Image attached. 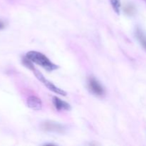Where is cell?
<instances>
[{
  "mask_svg": "<svg viewBox=\"0 0 146 146\" xmlns=\"http://www.w3.org/2000/svg\"><path fill=\"white\" fill-rule=\"evenodd\" d=\"M28 59L32 61V63L41 66L42 68L48 71H52L58 68V66L51 62L44 54L36 51H31L27 53L26 56Z\"/></svg>",
  "mask_w": 146,
  "mask_h": 146,
  "instance_id": "1",
  "label": "cell"
},
{
  "mask_svg": "<svg viewBox=\"0 0 146 146\" xmlns=\"http://www.w3.org/2000/svg\"><path fill=\"white\" fill-rule=\"evenodd\" d=\"M52 102L54 107L58 111H70L71 110V106L68 103L58 98V97H53Z\"/></svg>",
  "mask_w": 146,
  "mask_h": 146,
  "instance_id": "6",
  "label": "cell"
},
{
  "mask_svg": "<svg viewBox=\"0 0 146 146\" xmlns=\"http://www.w3.org/2000/svg\"><path fill=\"white\" fill-rule=\"evenodd\" d=\"M135 36H136L137 39L138 40L141 45L146 51V34H144L143 31H141V29H138L135 31Z\"/></svg>",
  "mask_w": 146,
  "mask_h": 146,
  "instance_id": "7",
  "label": "cell"
},
{
  "mask_svg": "<svg viewBox=\"0 0 146 146\" xmlns=\"http://www.w3.org/2000/svg\"><path fill=\"white\" fill-rule=\"evenodd\" d=\"M144 1H145V3H146V0H144Z\"/></svg>",
  "mask_w": 146,
  "mask_h": 146,
  "instance_id": "10",
  "label": "cell"
},
{
  "mask_svg": "<svg viewBox=\"0 0 146 146\" xmlns=\"http://www.w3.org/2000/svg\"><path fill=\"white\" fill-rule=\"evenodd\" d=\"M31 71H33V73H34L35 76L37 78V79L39 80V81H41V82L42 83V84H44V85L45 86L48 90H50V91H52V92L55 93V94H59V95L64 96H66V91H64V90L61 89V88H58V87L56 86L54 84H52L51 81L46 79L45 77H44V76H43L42 74L38 71V70H36L35 68H34Z\"/></svg>",
  "mask_w": 146,
  "mask_h": 146,
  "instance_id": "2",
  "label": "cell"
},
{
  "mask_svg": "<svg viewBox=\"0 0 146 146\" xmlns=\"http://www.w3.org/2000/svg\"><path fill=\"white\" fill-rule=\"evenodd\" d=\"M41 128L44 131L51 133H62L65 131V127L58 123L52 121H46L41 124Z\"/></svg>",
  "mask_w": 146,
  "mask_h": 146,
  "instance_id": "3",
  "label": "cell"
},
{
  "mask_svg": "<svg viewBox=\"0 0 146 146\" xmlns=\"http://www.w3.org/2000/svg\"><path fill=\"white\" fill-rule=\"evenodd\" d=\"M111 6L117 14H120L121 11V0H110Z\"/></svg>",
  "mask_w": 146,
  "mask_h": 146,
  "instance_id": "8",
  "label": "cell"
},
{
  "mask_svg": "<svg viewBox=\"0 0 146 146\" xmlns=\"http://www.w3.org/2000/svg\"><path fill=\"white\" fill-rule=\"evenodd\" d=\"M27 106L34 111H39L42 108V102L38 97L31 96L27 99Z\"/></svg>",
  "mask_w": 146,
  "mask_h": 146,
  "instance_id": "5",
  "label": "cell"
},
{
  "mask_svg": "<svg viewBox=\"0 0 146 146\" xmlns=\"http://www.w3.org/2000/svg\"><path fill=\"white\" fill-rule=\"evenodd\" d=\"M88 88L89 91L97 96H102L105 94L104 88L100 83L94 78H90L88 81Z\"/></svg>",
  "mask_w": 146,
  "mask_h": 146,
  "instance_id": "4",
  "label": "cell"
},
{
  "mask_svg": "<svg viewBox=\"0 0 146 146\" xmlns=\"http://www.w3.org/2000/svg\"><path fill=\"white\" fill-rule=\"evenodd\" d=\"M3 28H4V24H3L2 22H1V21H0V29H3Z\"/></svg>",
  "mask_w": 146,
  "mask_h": 146,
  "instance_id": "9",
  "label": "cell"
}]
</instances>
